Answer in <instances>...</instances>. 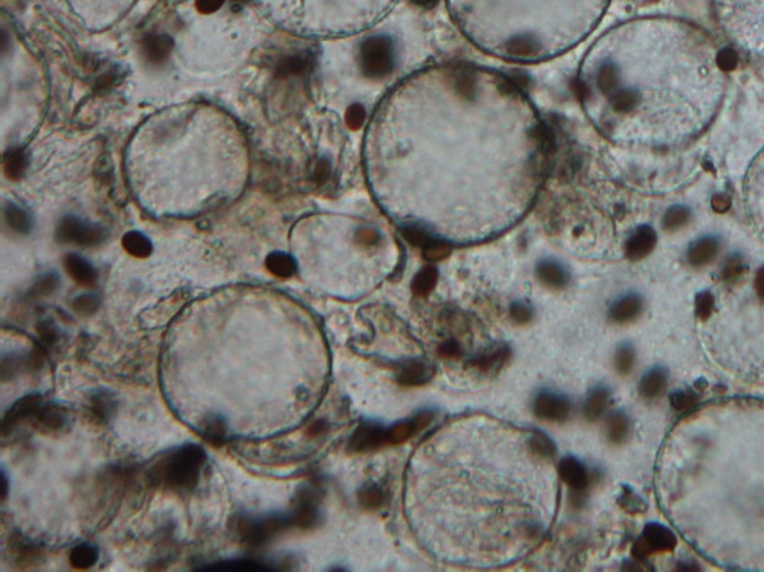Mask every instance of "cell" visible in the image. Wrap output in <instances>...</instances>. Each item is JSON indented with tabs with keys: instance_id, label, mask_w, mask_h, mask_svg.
Wrapping results in <instances>:
<instances>
[{
	"instance_id": "8",
	"label": "cell",
	"mask_w": 764,
	"mask_h": 572,
	"mask_svg": "<svg viewBox=\"0 0 764 572\" xmlns=\"http://www.w3.org/2000/svg\"><path fill=\"white\" fill-rule=\"evenodd\" d=\"M43 399L38 394H31L18 400L14 406L9 409L4 417V433L14 429L17 423L23 420H33V417L37 413V411L42 408Z\"/></svg>"
},
{
	"instance_id": "44",
	"label": "cell",
	"mask_w": 764,
	"mask_h": 572,
	"mask_svg": "<svg viewBox=\"0 0 764 572\" xmlns=\"http://www.w3.org/2000/svg\"><path fill=\"white\" fill-rule=\"evenodd\" d=\"M738 64V57L732 51V49H723L717 54V66L721 71H732Z\"/></svg>"
},
{
	"instance_id": "14",
	"label": "cell",
	"mask_w": 764,
	"mask_h": 572,
	"mask_svg": "<svg viewBox=\"0 0 764 572\" xmlns=\"http://www.w3.org/2000/svg\"><path fill=\"white\" fill-rule=\"evenodd\" d=\"M642 539L646 542V545L651 548V551H673L678 545V539H675L674 532L663 527L661 524H648L644 530Z\"/></svg>"
},
{
	"instance_id": "36",
	"label": "cell",
	"mask_w": 764,
	"mask_h": 572,
	"mask_svg": "<svg viewBox=\"0 0 764 572\" xmlns=\"http://www.w3.org/2000/svg\"><path fill=\"white\" fill-rule=\"evenodd\" d=\"M614 365H616V371H618L621 376H627V374L633 370L634 351L630 345H622V347H619L614 358Z\"/></svg>"
},
{
	"instance_id": "43",
	"label": "cell",
	"mask_w": 764,
	"mask_h": 572,
	"mask_svg": "<svg viewBox=\"0 0 764 572\" xmlns=\"http://www.w3.org/2000/svg\"><path fill=\"white\" fill-rule=\"evenodd\" d=\"M743 272V264H741V258L737 255L731 256V258L726 261V264H724L723 268V278L726 281H734L737 280L738 276L741 275Z\"/></svg>"
},
{
	"instance_id": "38",
	"label": "cell",
	"mask_w": 764,
	"mask_h": 572,
	"mask_svg": "<svg viewBox=\"0 0 764 572\" xmlns=\"http://www.w3.org/2000/svg\"><path fill=\"white\" fill-rule=\"evenodd\" d=\"M416 426L413 420L411 421H404V423H399V424H395L393 428H390L387 430V435H388V441L391 442H400V441H405L407 438H410L413 433L416 432Z\"/></svg>"
},
{
	"instance_id": "25",
	"label": "cell",
	"mask_w": 764,
	"mask_h": 572,
	"mask_svg": "<svg viewBox=\"0 0 764 572\" xmlns=\"http://www.w3.org/2000/svg\"><path fill=\"white\" fill-rule=\"evenodd\" d=\"M5 223L13 232L21 235L28 234L33 228L31 217L16 205H8L5 208Z\"/></svg>"
},
{
	"instance_id": "29",
	"label": "cell",
	"mask_w": 764,
	"mask_h": 572,
	"mask_svg": "<svg viewBox=\"0 0 764 572\" xmlns=\"http://www.w3.org/2000/svg\"><path fill=\"white\" fill-rule=\"evenodd\" d=\"M436 281H437V270L433 268V265H427V268H424L422 270H419L416 273L413 282H411V289H413V292L419 294V297H424V294H428L434 289Z\"/></svg>"
},
{
	"instance_id": "20",
	"label": "cell",
	"mask_w": 764,
	"mask_h": 572,
	"mask_svg": "<svg viewBox=\"0 0 764 572\" xmlns=\"http://www.w3.org/2000/svg\"><path fill=\"white\" fill-rule=\"evenodd\" d=\"M538 278H540L546 285H549L552 289H561L569 281V275H567L566 269L561 264L556 261L547 260L538 264Z\"/></svg>"
},
{
	"instance_id": "37",
	"label": "cell",
	"mask_w": 764,
	"mask_h": 572,
	"mask_svg": "<svg viewBox=\"0 0 764 572\" xmlns=\"http://www.w3.org/2000/svg\"><path fill=\"white\" fill-rule=\"evenodd\" d=\"M670 401H671V406L679 411V412H687L690 411L692 406H695L699 401V397L695 396L694 392L691 391H678L671 394L670 397Z\"/></svg>"
},
{
	"instance_id": "40",
	"label": "cell",
	"mask_w": 764,
	"mask_h": 572,
	"mask_svg": "<svg viewBox=\"0 0 764 572\" xmlns=\"http://www.w3.org/2000/svg\"><path fill=\"white\" fill-rule=\"evenodd\" d=\"M422 251H424V256L428 261H439V260H444L449 253V246L445 241L433 239Z\"/></svg>"
},
{
	"instance_id": "22",
	"label": "cell",
	"mask_w": 764,
	"mask_h": 572,
	"mask_svg": "<svg viewBox=\"0 0 764 572\" xmlns=\"http://www.w3.org/2000/svg\"><path fill=\"white\" fill-rule=\"evenodd\" d=\"M123 248L135 258H147L153 252V244L149 236L138 231H130L123 236Z\"/></svg>"
},
{
	"instance_id": "11",
	"label": "cell",
	"mask_w": 764,
	"mask_h": 572,
	"mask_svg": "<svg viewBox=\"0 0 764 572\" xmlns=\"http://www.w3.org/2000/svg\"><path fill=\"white\" fill-rule=\"evenodd\" d=\"M656 246V232L650 226H641L627 241V256L630 260H642Z\"/></svg>"
},
{
	"instance_id": "53",
	"label": "cell",
	"mask_w": 764,
	"mask_h": 572,
	"mask_svg": "<svg viewBox=\"0 0 764 572\" xmlns=\"http://www.w3.org/2000/svg\"><path fill=\"white\" fill-rule=\"evenodd\" d=\"M755 290L758 293V297L761 299H764V268L760 269V272L757 273V278H755Z\"/></svg>"
},
{
	"instance_id": "15",
	"label": "cell",
	"mask_w": 764,
	"mask_h": 572,
	"mask_svg": "<svg viewBox=\"0 0 764 572\" xmlns=\"http://www.w3.org/2000/svg\"><path fill=\"white\" fill-rule=\"evenodd\" d=\"M33 421L35 424V428L45 433H55L58 430H63L67 423L66 416L62 412V409L51 406V404H45V403L33 417Z\"/></svg>"
},
{
	"instance_id": "24",
	"label": "cell",
	"mask_w": 764,
	"mask_h": 572,
	"mask_svg": "<svg viewBox=\"0 0 764 572\" xmlns=\"http://www.w3.org/2000/svg\"><path fill=\"white\" fill-rule=\"evenodd\" d=\"M28 168V156L23 150L14 149L5 153L4 157V171L8 179L17 181L21 179Z\"/></svg>"
},
{
	"instance_id": "30",
	"label": "cell",
	"mask_w": 764,
	"mask_h": 572,
	"mask_svg": "<svg viewBox=\"0 0 764 572\" xmlns=\"http://www.w3.org/2000/svg\"><path fill=\"white\" fill-rule=\"evenodd\" d=\"M607 401H609V392H607L605 389H595L590 394V397L585 401V406H584L585 417L589 420L600 418L607 408Z\"/></svg>"
},
{
	"instance_id": "31",
	"label": "cell",
	"mask_w": 764,
	"mask_h": 572,
	"mask_svg": "<svg viewBox=\"0 0 764 572\" xmlns=\"http://www.w3.org/2000/svg\"><path fill=\"white\" fill-rule=\"evenodd\" d=\"M309 67V58L305 57V55H291V57H286L283 58V60L280 62L279 67H277V75L279 76H292V75H300L306 71V69Z\"/></svg>"
},
{
	"instance_id": "12",
	"label": "cell",
	"mask_w": 764,
	"mask_h": 572,
	"mask_svg": "<svg viewBox=\"0 0 764 572\" xmlns=\"http://www.w3.org/2000/svg\"><path fill=\"white\" fill-rule=\"evenodd\" d=\"M142 54L152 64H161L170 55L173 49V40L165 34H150L144 37Z\"/></svg>"
},
{
	"instance_id": "18",
	"label": "cell",
	"mask_w": 764,
	"mask_h": 572,
	"mask_svg": "<svg viewBox=\"0 0 764 572\" xmlns=\"http://www.w3.org/2000/svg\"><path fill=\"white\" fill-rule=\"evenodd\" d=\"M276 569L274 566H269L260 560L252 559H236V560H225L219 561V564H213L210 566H201L199 571H231V572H260V571H272Z\"/></svg>"
},
{
	"instance_id": "3",
	"label": "cell",
	"mask_w": 764,
	"mask_h": 572,
	"mask_svg": "<svg viewBox=\"0 0 764 572\" xmlns=\"http://www.w3.org/2000/svg\"><path fill=\"white\" fill-rule=\"evenodd\" d=\"M318 18L341 26L367 25L382 16L395 0H310Z\"/></svg>"
},
{
	"instance_id": "9",
	"label": "cell",
	"mask_w": 764,
	"mask_h": 572,
	"mask_svg": "<svg viewBox=\"0 0 764 572\" xmlns=\"http://www.w3.org/2000/svg\"><path fill=\"white\" fill-rule=\"evenodd\" d=\"M387 440H388L387 430L381 429L379 426H375V424H370V423L362 424V426H359L355 430L354 435H352L349 449L352 452H367L371 449H376L381 445H384Z\"/></svg>"
},
{
	"instance_id": "19",
	"label": "cell",
	"mask_w": 764,
	"mask_h": 572,
	"mask_svg": "<svg viewBox=\"0 0 764 572\" xmlns=\"http://www.w3.org/2000/svg\"><path fill=\"white\" fill-rule=\"evenodd\" d=\"M264 265L271 275L281 280H288L297 272V261L285 252H272L266 256Z\"/></svg>"
},
{
	"instance_id": "55",
	"label": "cell",
	"mask_w": 764,
	"mask_h": 572,
	"mask_svg": "<svg viewBox=\"0 0 764 572\" xmlns=\"http://www.w3.org/2000/svg\"><path fill=\"white\" fill-rule=\"evenodd\" d=\"M415 2H416L417 5H422V6H429V5H433V4H434V0H415Z\"/></svg>"
},
{
	"instance_id": "54",
	"label": "cell",
	"mask_w": 764,
	"mask_h": 572,
	"mask_svg": "<svg viewBox=\"0 0 764 572\" xmlns=\"http://www.w3.org/2000/svg\"><path fill=\"white\" fill-rule=\"evenodd\" d=\"M0 479H2V499L5 500L6 499V493H8V482L5 484V473L4 471H2V478H0Z\"/></svg>"
},
{
	"instance_id": "13",
	"label": "cell",
	"mask_w": 764,
	"mask_h": 572,
	"mask_svg": "<svg viewBox=\"0 0 764 572\" xmlns=\"http://www.w3.org/2000/svg\"><path fill=\"white\" fill-rule=\"evenodd\" d=\"M558 473L575 493H581L589 486V473H587L581 462L575 458L563 459L560 462V467H558Z\"/></svg>"
},
{
	"instance_id": "50",
	"label": "cell",
	"mask_w": 764,
	"mask_h": 572,
	"mask_svg": "<svg viewBox=\"0 0 764 572\" xmlns=\"http://www.w3.org/2000/svg\"><path fill=\"white\" fill-rule=\"evenodd\" d=\"M329 174H330V166H329V164H327L326 161H320V162L317 164V166H315V173H313V176H315V179L320 181V182H322V181H326V179H327Z\"/></svg>"
},
{
	"instance_id": "5",
	"label": "cell",
	"mask_w": 764,
	"mask_h": 572,
	"mask_svg": "<svg viewBox=\"0 0 764 572\" xmlns=\"http://www.w3.org/2000/svg\"><path fill=\"white\" fill-rule=\"evenodd\" d=\"M293 527L292 516L271 515L264 517H243L239 520V534L240 539L249 547H260L266 544L279 532Z\"/></svg>"
},
{
	"instance_id": "41",
	"label": "cell",
	"mask_w": 764,
	"mask_h": 572,
	"mask_svg": "<svg viewBox=\"0 0 764 572\" xmlns=\"http://www.w3.org/2000/svg\"><path fill=\"white\" fill-rule=\"evenodd\" d=\"M366 120V110L364 107L359 104H354L347 108L346 113V124L350 130H358V128L364 124Z\"/></svg>"
},
{
	"instance_id": "48",
	"label": "cell",
	"mask_w": 764,
	"mask_h": 572,
	"mask_svg": "<svg viewBox=\"0 0 764 572\" xmlns=\"http://www.w3.org/2000/svg\"><path fill=\"white\" fill-rule=\"evenodd\" d=\"M38 333H40V339L42 342H45L46 345H51L57 341L58 338V333H57V328L54 327V325L51 324H43L38 327Z\"/></svg>"
},
{
	"instance_id": "16",
	"label": "cell",
	"mask_w": 764,
	"mask_h": 572,
	"mask_svg": "<svg viewBox=\"0 0 764 572\" xmlns=\"http://www.w3.org/2000/svg\"><path fill=\"white\" fill-rule=\"evenodd\" d=\"M642 311V299L638 294H627L613 304L610 310V316L614 322L625 324L636 319Z\"/></svg>"
},
{
	"instance_id": "46",
	"label": "cell",
	"mask_w": 764,
	"mask_h": 572,
	"mask_svg": "<svg viewBox=\"0 0 764 572\" xmlns=\"http://www.w3.org/2000/svg\"><path fill=\"white\" fill-rule=\"evenodd\" d=\"M225 4V0H196V8L202 14H213Z\"/></svg>"
},
{
	"instance_id": "7",
	"label": "cell",
	"mask_w": 764,
	"mask_h": 572,
	"mask_svg": "<svg viewBox=\"0 0 764 572\" xmlns=\"http://www.w3.org/2000/svg\"><path fill=\"white\" fill-rule=\"evenodd\" d=\"M537 417L547 421H564L571 413V403L552 392H541L534 401Z\"/></svg>"
},
{
	"instance_id": "35",
	"label": "cell",
	"mask_w": 764,
	"mask_h": 572,
	"mask_svg": "<svg viewBox=\"0 0 764 572\" xmlns=\"http://www.w3.org/2000/svg\"><path fill=\"white\" fill-rule=\"evenodd\" d=\"M382 500H384V493L375 484H369L359 491L361 505L367 510L378 508L382 504Z\"/></svg>"
},
{
	"instance_id": "52",
	"label": "cell",
	"mask_w": 764,
	"mask_h": 572,
	"mask_svg": "<svg viewBox=\"0 0 764 572\" xmlns=\"http://www.w3.org/2000/svg\"><path fill=\"white\" fill-rule=\"evenodd\" d=\"M325 429H326V423H325V421H321V420H320V421H315V423H313L312 426L309 428L308 435H309V437H318L320 433L325 432Z\"/></svg>"
},
{
	"instance_id": "6",
	"label": "cell",
	"mask_w": 764,
	"mask_h": 572,
	"mask_svg": "<svg viewBox=\"0 0 764 572\" xmlns=\"http://www.w3.org/2000/svg\"><path fill=\"white\" fill-rule=\"evenodd\" d=\"M57 241L63 244H77L83 248L100 244L104 240V231L98 226L87 224L77 217H64L55 232Z\"/></svg>"
},
{
	"instance_id": "21",
	"label": "cell",
	"mask_w": 764,
	"mask_h": 572,
	"mask_svg": "<svg viewBox=\"0 0 764 572\" xmlns=\"http://www.w3.org/2000/svg\"><path fill=\"white\" fill-rule=\"evenodd\" d=\"M667 383H668L667 372H665L662 368H654L646 372L639 383L641 396L645 399L659 397L663 394L665 388H667Z\"/></svg>"
},
{
	"instance_id": "17",
	"label": "cell",
	"mask_w": 764,
	"mask_h": 572,
	"mask_svg": "<svg viewBox=\"0 0 764 572\" xmlns=\"http://www.w3.org/2000/svg\"><path fill=\"white\" fill-rule=\"evenodd\" d=\"M719 248H720V244L716 239H712V236H704V239H700L691 244V248L688 251V261L692 265H695V268H700V265H704L709 261H712L714 256H716L719 252Z\"/></svg>"
},
{
	"instance_id": "45",
	"label": "cell",
	"mask_w": 764,
	"mask_h": 572,
	"mask_svg": "<svg viewBox=\"0 0 764 572\" xmlns=\"http://www.w3.org/2000/svg\"><path fill=\"white\" fill-rule=\"evenodd\" d=\"M511 316H512L517 322L524 324V322H527V321H531V318H532V310L529 309L527 305H524V304H515V305H512V309H511Z\"/></svg>"
},
{
	"instance_id": "10",
	"label": "cell",
	"mask_w": 764,
	"mask_h": 572,
	"mask_svg": "<svg viewBox=\"0 0 764 572\" xmlns=\"http://www.w3.org/2000/svg\"><path fill=\"white\" fill-rule=\"evenodd\" d=\"M64 269L67 275H69L78 285H83V287H94L96 282L95 268L80 255H77V253L66 255Z\"/></svg>"
},
{
	"instance_id": "34",
	"label": "cell",
	"mask_w": 764,
	"mask_h": 572,
	"mask_svg": "<svg viewBox=\"0 0 764 572\" xmlns=\"http://www.w3.org/2000/svg\"><path fill=\"white\" fill-rule=\"evenodd\" d=\"M691 212L685 206H673L663 217V228L668 231H678L690 222Z\"/></svg>"
},
{
	"instance_id": "32",
	"label": "cell",
	"mask_w": 764,
	"mask_h": 572,
	"mask_svg": "<svg viewBox=\"0 0 764 572\" xmlns=\"http://www.w3.org/2000/svg\"><path fill=\"white\" fill-rule=\"evenodd\" d=\"M71 309L78 314V316H92L100 309V298L94 293H84L78 294L77 298L71 302Z\"/></svg>"
},
{
	"instance_id": "39",
	"label": "cell",
	"mask_w": 764,
	"mask_h": 572,
	"mask_svg": "<svg viewBox=\"0 0 764 572\" xmlns=\"http://www.w3.org/2000/svg\"><path fill=\"white\" fill-rule=\"evenodd\" d=\"M58 284H60V280H58L55 273H46L35 282L34 292L37 297H49V294H52L57 290Z\"/></svg>"
},
{
	"instance_id": "2",
	"label": "cell",
	"mask_w": 764,
	"mask_h": 572,
	"mask_svg": "<svg viewBox=\"0 0 764 572\" xmlns=\"http://www.w3.org/2000/svg\"><path fill=\"white\" fill-rule=\"evenodd\" d=\"M207 455L198 445H185L155 464L150 473L153 482L172 490H189L198 484Z\"/></svg>"
},
{
	"instance_id": "42",
	"label": "cell",
	"mask_w": 764,
	"mask_h": 572,
	"mask_svg": "<svg viewBox=\"0 0 764 572\" xmlns=\"http://www.w3.org/2000/svg\"><path fill=\"white\" fill-rule=\"evenodd\" d=\"M714 310V297L709 292H702L697 299H695V311H697L699 318L707 319L711 316Z\"/></svg>"
},
{
	"instance_id": "4",
	"label": "cell",
	"mask_w": 764,
	"mask_h": 572,
	"mask_svg": "<svg viewBox=\"0 0 764 572\" xmlns=\"http://www.w3.org/2000/svg\"><path fill=\"white\" fill-rule=\"evenodd\" d=\"M395 67V49L387 37H371L361 47V69L370 80H381Z\"/></svg>"
},
{
	"instance_id": "28",
	"label": "cell",
	"mask_w": 764,
	"mask_h": 572,
	"mask_svg": "<svg viewBox=\"0 0 764 572\" xmlns=\"http://www.w3.org/2000/svg\"><path fill=\"white\" fill-rule=\"evenodd\" d=\"M98 549L91 544H80L72 548L69 554V564L75 569H89L98 560Z\"/></svg>"
},
{
	"instance_id": "27",
	"label": "cell",
	"mask_w": 764,
	"mask_h": 572,
	"mask_svg": "<svg viewBox=\"0 0 764 572\" xmlns=\"http://www.w3.org/2000/svg\"><path fill=\"white\" fill-rule=\"evenodd\" d=\"M605 432H607V438H609L612 442H614V445H619V442H622L630 432L629 418H627L622 412L612 413V416L607 418Z\"/></svg>"
},
{
	"instance_id": "47",
	"label": "cell",
	"mask_w": 764,
	"mask_h": 572,
	"mask_svg": "<svg viewBox=\"0 0 764 572\" xmlns=\"http://www.w3.org/2000/svg\"><path fill=\"white\" fill-rule=\"evenodd\" d=\"M92 409L95 412V417L104 418L107 413L111 412V404H109V401H107V399L104 396H98V397L94 399Z\"/></svg>"
},
{
	"instance_id": "49",
	"label": "cell",
	"mask_w": 764,
	"mask_h": 572,
	"mask_svg": "<svg viewBox=\"0 0 764 572\" xmlns=\"http://www.w3.org/2000/svg\"><path fill=\"white\" fill-rule=\"evenodd\" d=\"M729 205H731L729 197H726L724 194H717L712 199V208L716 212H720V214L726 212L729 210Z\"/></svg>"
},
{
	"instance_id": "23",
	"label": "cell",
	"mask_w": 764,
	"mask_h": 572,
	"mask_svg": "<svg viewBox=\"0 0 764 572\" xmlns=\"http://www.w3.org/2000/svg\"><path fill=\"white\" fill-rule=\"evenodd\" d=\"M291 516H292L293 527H298V528L300 527L301 528L312 527L313 524H315L317 517H318L315 502H313V499L309 495L301 496L296 511H293Z\"/></svg>"
},
{
	"instance_id": "1",
	"label": "cell",
	"mask_w": 764,
	"mask_h": 572,
	"mask_svg": "<svg viewBox=\"0 0 764 572\" xmlns=\"http://www.w3.org/2000/svg\"><path fill=\"white\" fill-rule=\"evenodd\" d=\"M464 29L486 45L503 47L531 38L543 51L584 35L607 0H448Z\"/></svg>"
},
{
	"instance_id": "26",
	"label": "cell",
	"mask_w": 764,
	"mask_h": 572,
	"mask_svg": "<svg viewBox=\"0 0 764 572\" xmlns=\"http://www.w3.org/2000/svg\"><path fill=\"white\" fill-rule=\"evenodd\" d=\"M431 377V370L422 362H410L399 372V382L407 387H416Z\"/></svg>"
},
{
	"instance_id": "33",
	"label": "cell",
	"mask_w": 764,
	"mask_h": 572,
	"mask_svg": "<svg viewBox=\"0 0 764 572\" xmlns=\"http://www.w3.org/2000/svg\"><path fill=\"white\" fill-rule=\"evenodd\" d=\"M454 91L457 95L464 98H471L477 91V80L473 72L457 71L453 78Z\"/></svg>"
},
{
	"instance_id": "51",
	"label": "cell",
	"mask_w": 764,
	"mask_h": 572,
	"mask_svg": "<svg viewBox=\"0 0 764 572\" xmlns=\"http://www.w3.org/2000/svg\"><path fill=\"white\" fill-rule=\"evenodd\" d=\"M431 420H433V413H431V412H420L419 416H416L413 418V423H415L416 429L419 430V429L428 426V424L431 423Z\"/></svg>"
}]
</instances>
